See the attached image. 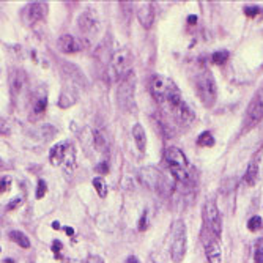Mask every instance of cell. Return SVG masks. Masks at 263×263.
Returning <instances> with one entry per match:
<instances>
[{
    "label": "cell",
    "instance_id": "cell-1",
    "mask_svg": "<svg viewBox=\"0 0 263 263\" xmlns=\"http://www.w3.org/2000/svg\"><path fill=\"white\" fill-rule=\"evenodd\" d=\"M150 93L158 104L170 109L173 106H178L183 103L180 89L175 85V82L169 77L164 76H151L150 79Z\"/></svg>",
    "mask_w": 263,
    "mask_h": 263
},
{
    "label": "cell",
    "instance_id": "cell-2",
    "mask_svg": "<svg viewBox=\"0 0 263 263\" xmlns=\"http://www.w3.org/2000/svg\"><path fill=\"white\" fill-rule=\"evenodd\" d=\"M164 159L167 162V167H169L172 177L177 182H180L183 185L191 183V180H193V172H191V167L185 153L180 148L169 147L164 153Z\"/></svg>",
    "mask_w": 263,
    "mask_h": 263
},
{
    "label": "cell",
    "instance_id": "cell-3",
    "mask_svg": "<svg viewBox=\"0 0 263 263\" xmlns=\"http://www.w3.org/2000/svg\"><path fill=\"white\" fill-rule=\"evenodd\" d=\"M131 65H133V54L128 47H120L112 54L107 63V77L112 82L123 80L128 74H131Z\"/></svg>",
    "mask_w": 263,
    "mask_h": 263
},
{
    "label": "cell",
    "instance_id": "cell-4",
    "mask_svg": "<svg viewBox=\"0 0 263 263\" xmlns=\"http://www.w3.org/2000/svg\"><path fill=\"white\" fill-rule=\"evenodd\" d=\"M194 85H196V92L199 95L200 101L203 103V106L211 107L214 103H216L218 85H216V80H214L213 74L210 73L208 69L202 71V73H199L196 76Z\"/></svg>",
    "mask_w": 263,
    "mask_h": 263
},
{
    "label": "cell",
    "instance_id": "cell-5",
    "mask_svg": "<svg viewBox=\"0 0 263 263\" xmlns=\"http://www.w3.org/2000/svg\"><path fill=\"white\" fill-rule=\"evenodd\" d=\"M188 249V236L186 225L183 219H177L172 225V244H170V257L173 263H182Z\"/></svg>",
    "mask_w": 263,
    "mask_h": 263
},
{
    "label": "cell",
    "instance_id": "cell-6",
    "mask_svg": "<svg viewBox=\"0 0 263 263\" xmlns=\"http://www.w3.org/2000/svg\"><path fill=\"white\" fill-rule=\"evenodd\" d=\"M203 230H207V235H211L216 240H221L222 219H221V211L214 202H207L205 207H203Z\"/></svg>",
    "mask_w": 263,
    "mask_h": 263
},
{
    "label": "cell",
    "instance_id": "cell-7",
    "mask_svg": "<svg viewBox=\"0 0 263 263\" xmlns=\"http://www.w3.org/2000/svg\"><path fill=\"white\" fill-rule=\"evenodd\" d=\"M134 89H136V80L134 74H128L123 80L118 83L117 90V101L120 107L126 112H133L136 109V100H134Z\"/></svg>",
    "mask_w": 263,
    "mask_h": 263
},
{
    "label": "cell",
    "instance_id": "cell-8",
    "mask_svg": "<svg viewBox=\"0 0 263 263\" xmlns=\"http://www.w3.org/2000/svg\"><path fill=\"white\" fill-rule=\"evenodd\" d=\"M49 161L52 165H74V150L68 142H60L51 148Z\"/></svg>",
    "mask_w": 263,
    "mask_h": 263
},
{
    "label": "cell",
    "instance_id": "cell-9",
    "mask_svg": "<svg viewBox=\"0 0 263 263\" xmlns=\"http://www.w3.org/2000/svg\"><path fill=\"white\" fill-rule=\"evenodd\" d=\"M47 15V5L44 2H32L22 11V19L29 26H35L37 22L43 21Z\"/></svg>",
    "mask_w": 263,
    "mask_h": 263
},
{
    "label": "cell",
    "instance_id": "cell-10",
    "mask_svg": "<svg viewBox=\"0 0 263 263\" xmlns=\"http://www.w3.org/2000/svg\"><path fill=\"white\" fill-rule=\"evenodd\" d=\"M77 27L79 30L87 35V37H90V35H97L98 32V27H100V21L97 18V15L93 13V11H83V13L79 16L77 19Z\"/></svg>",
    "mask_w": 263,
    "mask_h": 263
},
{
    "label": "cell",
    "instance_id": "cell-11",
    "mask_svg": "<svg viewBox=\"0 0 263 263\" xmlns=\"http://www.w3.org/2000/svg\"><path fill=\"white\" fill-rule=\"evenodd\" d=\"M203 247H205L208 263H222V250L219 246V240L211 235H207L205 241H203Z\"/></svg>",
    "mask_w": 263,
    "mask_h": 263
},
{
    "label": "cell",
    "instance_id": "cell-12",
    "mask_svg": "<svg viewBox=\"0 0 263 263\" xmlns=\"http://www.w3.org/2000/svg\"><path fill=\"white\" fill-rule=\"evenodd\" d=\"M263 118V89H260L252 98L247 109V120L250 123H257Z\"/></svg>",
    "mask_w": 263,
    "mask_h": 263
},
{
    "label": "cell",
    "instance_id": "cell-13",
    "mask_svg": "<svg viewBox=\"0 0 263 263\" xmlns=\"http://www.w3.org/2000/svg\"><path fill=\"white\" fill-rule=\"evenodd\" d=\"M137 19L143 29H151L154 22V5L153 2H143L137 8Z\"/></svg>",
    "mask_w": 263,
    "mask_h": 263
},
{
    "label": "cell",
    "instance_id": "cell-14",
    "mask_svg": "<svg viewBox=\"0 0 263 263\" xmlns=\"http://www.w3.org/2000/svg\"><path fill=\"white\" fill-rule=\"evenodd\" d=\"M58 47L65 54H76L83 49V44L80 40L74 38L73 35H63V37L58 38Z\"/></svg>",
    "mask_w": 263,
    "mask_h": 263
},
{
    "label": "cell",
    "instance_id": "cell-15",
    "mask_svg": "<svg viewBox=\"0 0 263 263\" xmlns=\"http://www.w3.org/2000/svg\"><path fill=\"white\" fill-rule=\"evenodd\" d=\"M46 107H47V97H46V93H40L37 95V98L33 100V104H32V120H37L38 117H41L46 111Z\"/></svg>",
    "mask_w": 263,
    "mask_h": 263
},
{
    "label": "cell",
    "instance_id": "cell-16",
    "mask_svg": "<svg viewBox=\"0 0 263 263\" xmlns=\"http://www.w3.org/2000/svg\"><path fill=\"white\" fill-rule=\"evenodd\" d=\"M26 87V74L22 73V71H16L15 76L10 77V90H11V95H18L22 93V89Z\"/></svg>",
    "mask_w": 263,
    "mask_h": 263
},
{
    "label": "cell",
    "instance_id": "cell-17",
    "mask_svg": "<svg viewBox=\"0 0 263 263\" xmlns=\"http://www.w3.org/2000/svg\"><path fill=\"white\" fill-rule=\"evenodd\" d=\"M133 137H134V140L137 143V148L142 153H145V150H147V134H145V129H143L142 125H134Z\"/></svg>",
    "mask_w": 263,
    "mask_h": 263
},
{
    "label": "cell",
    "instance_id": "cell-18",
    "mask_svg": "<svg viewBox=\"0 0 263 263\" xmlns=\"http://www.w3.org/2000/svg\"><path fill=\"white\" fill-rule=\"evenodd\" d=\"M93 145L95 148H97L98 151L101 153H107L109 151V142H107L104 133H101V131H93Z\"/></svg>",
    "mask_w": 263,
    "mask_h": 263
},
{
    "label": "cell",
    "instance_id": "cell-19",
    "mask_svg": "<svg viewBox=\"0 0 263 263\" xmlns=\"http://www.w3.org/2000/svg\"><path fill=\"white\" fill-rule=\"evenodd\" d=\"M10 238L22 249H29L30 247V240H29V236L26 233H22L19 230H13V232H10Z\"/></svg>",
    "mask_w": 263,
    "mask_h": 263
},
{
    "label": "cell",
    "instance_id": "cell-20",
    "mask_svg": "<svg viewBox=\"0 0 263 263\" xmlns=\"http://www.w3.org/2000/svg\"><path fill=\"white\" fill-rule=\"evenodd\" d=\"M257 177H258V165H257V162L249 164L247 170H246V173H244V182H246V185L254 186L255 182H257Z\"/></svg>",
    "mask_w": 263,
    "mask_h": 263
},
{
    "label": "cell",
    "instance_id": "cell-21",
    "mask_svg": "<svg viewBox=\"0 0 263 263\" xmlns=\"http://www.w3.org/2000/svg\"><path fill=\"white\" fill-rule=\"evenodd\" d=\"M214 137L213 134L210 133V131H203V133L197 137V143H199V147H213L214 145Z\"/></svg>",
    "mask_w": 263,
    "mask_h": 263
},
{
    "label": "cell",
    "instance_id": "cell-22",
    "mask_svg": "<svg viewBox=\"0 0 263 263\" xmlns=\"http://www.w3.org/2000/svg\"><path fill=\"white\" fill-rule=\"evenodd\" d=\"M93 186H95V189H97V193H98L100 197H106L107 196V186H106L103 178H100V177L95 178V180H93Z\"/></svg>",
    "mask_w": 263,
    "mask_h": 263
},
{
    "label": "cell",
    "instance_id": "cell-23",
    "mask_svg": "<svg viewBox=\"0 0 263 263\" xmlns=\"http://www.w3.org/2000/svg\"><path fill=\"white\" fill-rule=\"evenodd\" d=\"M263 227V219L260 216H252L249 221H247V229L250 232H255V230H260Z\"/></svg>",
    "mask_w": 263,
    "mask_h": 263
},
{
    "label": "cell",
    "instance_id": "cell-24",
    "mask_svg": "<svg viewBox=\"0 0 263 263\" xmlns=\"http://www.w3.org/2000/svg\"><path fill=\"white\" fill-rule=\"evenodd\" d=\"M227 60H229V52L227 51H218L213 54V62L218 65H224Z\"/></svg>",
    "mask_w": 263,
    "mask_h": 263
},
{
    "label": "cell",
    "instance_id": "cell-25",
    "mask_svg": "<svg viewBox=\"0 0 263 263\" xmlns=\"http://www.w3.org/2000/svg\"><path fill=\"white\" fill-rule=\"evenodd\" d=\"M261 13H263V10L260 7H246L244 8V15L247 18H255L258 15H261Z\"/></svg>",
    "mask_w": 263,
    "mask_h": 263
},
{
    "label": "cell",
    "instance_id": "cell-26",
    "mask_svg": "<svg viewBox=\"0 0 263 263\" xmlns=\"http://www.w3.org/2000/svg\"><path fill=\"white\" fill-rule=\"evenodd\" d=\"M46 189H47L46 182H44V180H40V182H38V188H37V199H43V197H44Z\"/></svg>",
    "mask_w": 263,
    "mask_h": 263
},
{
    "label": "cell",
    "instance_id": "cell-27",
    "mask_svg": "<svg viewBox=\"0 0 263 263\" xmlns=\"http://www.w3.org/2000/svg\"><path fill=\"white\" fill-rule=\"evenodd\" d=\"M10 186H11V180H10V178L8 177H2V186H0V191H2V194L4 193H8Z\"/></svg>",
    "mask_w": 263,
    "mask_h": 263
},
{
    "label": "cell",
    "instance_id": "cell-28",
    "mask_svg": "<svg viewBox=\"0 0 263 263\" xmlns=\"http://www.w3.org/2000/svg\"><path fill=\"white\" fill-rule=\"evenodd\" d=\"M137 229L142 232V230H145L147 229V211L142 214V218L139 219V224H137Z\"/></svg>",
    "mask_w": 263,
    "mask_h": 263
},
{
    "label": "cell",
    "instance_id": "cell-29",
    "mask_svg": "<svg viewBox=\"0 0 263 263\" xmlns=\"http://www.w3.org/2000/svg\"><path fill=\"white\" fill-rule=\"evenodd\" d=\"M254 261L255 263H263V247H258L254 254Z\"/></svg>",
    "mask_w": 263,
    "mask_h": 263
},
{
    "label": "cell",
    "instance_id": "cell-30",
    "mask_svg": "<svg viewBox=\"0 0 263 263\" xmlns=\"http://www.w3.org/2000/svg\"><path fill=\"white\" fill-rule=\"evenodd\" d=\"M97 172H100V173H107V172H109V167H107V162H100V164L97 165Z\"/></svg>",
    "mask_w": 263,
    "mask_h": 263
},
{
    "label": "cell",
    "instance_id": "cell-31",
    "mask_svg": "<svg viewBox=\"0 0 263 263\" xmlns=\"http://www.w3.org/2000/svg\"><path fill=\"white\" fill-rule=\"evenodd\" d=\"M85 263H104V260H103L100 255H90V257L85 260Z\"/></svg>",
    "mask_w": 263,
    "mask_h": 263
},
{
    "label": "cell",
    "instance_id": "cell-32",
    "mask_svg": "<svg viewBox=\"0 0 263 263\" xmlns=\"http://www.w3.org/2000/svg\"><path fill=\"white\" fill-rule=\"evenodd\" d=\"M19 203H21V199H16V200H11V202H10V205H8V208H7V210H13L15 207H18V205H19Z\"/></svg>",
    "mask_w": 263,
    "mask_h": 263
},
{
    "label": "cell",
    "instance_id": "cell-33",
    "mask_svg": "<svg viewBox=\"0 0 263 263\" xmlns=\"http://www.w3.org/2000/svg\"><path fill=\"white\" fill-rule=\"evenodd\" d=\"M126 263H140V261L137 260V257H134V255H129V257H128V260H126Z\"/></svg>",
    "mask_w": 263,
    "mask_h": 263
},
{
    "label": "cell",
    "instance_id": "cell-34",
    "mask_svg": "<svg viewBox=\"0 0 263 263\" xmlns=\"http://www.w3.org/2000/svg\"><path fill=\"white\" fill-rule=\"evenodd\" d=\"M65 232H66L68 235H73V229H71V227H66V229H65Z\"/></svg>",
    "mask_w": 263,
    "mask_h": 263
}]
</instances>
